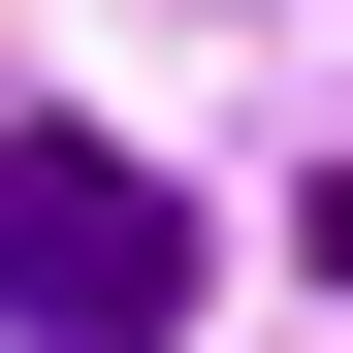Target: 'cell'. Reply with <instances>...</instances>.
Instances as JSON below:
<instances>
[{
    "mask_svg": "<svg viewBox=\"0 0 353 353\" xmlns=\"http://www.w3.org/2000/svg\"><path fill=\"white\" fill-rule=\"evenodd\" d=\"M0 353H193V193L97 129H0Z\"/></svg>",
    "mask_w": 353,
    "mask_h": 353,
    "instance_id": "1",
    "label": "cell"
}]
</instances>
